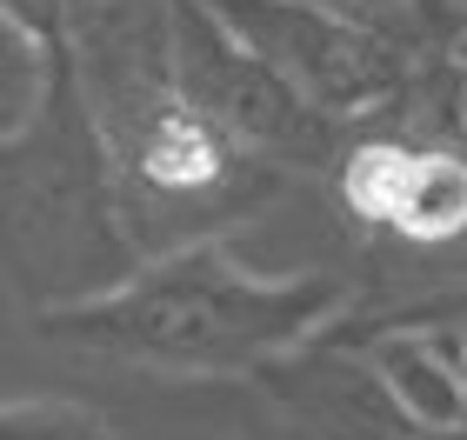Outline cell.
I'll use <instances>...</instances> for the list:
<instances>
[{
	"mask_svg": "<svg viewBox=\"0 0 467 440\" xmlns=\"http://www.w3.org/2000/svg\"><path fill=\"white\" fill-rule=\"evenodd\" d=\"M254 387L287 414L301 440H428L394 414V401L374 387L354 347H294L287 361L254 373Z\"/></svg>",
	"mask_w": 467,
	"mask_h": 440,
	"instance_id": "obj_8",
	"label": "cell"
},
{
	"mask_svg": "<svg viewBox=\"0 0 467 440\" xmlns=\"http://www.w3.org/2000/svg\"><path fill=\"white\" fill-rule=\"evenodd\" d=\"M60 74V54L40 34H27L14 14H0V147L20 140L40 120Z\"/></svg>",
	"mask_w": 467,
	"mask_h": 440,
	"instance_id": "obj_9",
	"label": "cell"
},
{
	"mask_svg": "<svg viewBox=\"0 0 467 440\" xmlns=\"http://www.w3.org/2000/svg\"><path fill=\"white\" fill-rule=\"evenodd\" d=\"M201 7L234 47L254 54L287 94H301L334 128L400 94L394 34H374L321 0H201Z\"/></svg>",
	"mask_w": 467,
	"mask_h": 440,
	"instance_id": "obj_5",
	"label": "cell"
},
{
	"mask_svg": "<svg viewBox=\"0 0 467 440\" xmlns=\"http://www.w3.org/2000/svg\"><path fill=\"white\" fill-rule=\"evenodd\" d=\"M354 353L414 434L461 440V427H467V361H461V313L454 307L374 327V333L354 341Z\"/></svg>",
	"mask_w": 467,
	"mask_h": 440,
	"instance_id": "obj_7",
	"label": "cell"
},
{
	"mask_svg": "<svg viewBox=\"0 0 467 440\" xmlns=\"http://www.w3.org/2000/svg\"><path fill=\"white\" fill-rule=\"evenodd\" d=\"M0 440H114L74 401H0Z\"/></svg>",
	"mask_w": 467,
	"mask_h": 440,
	"instance_id": "obj_10",
	"label": "cell"
},
{
	"mask_svg": "<svg viewBox=\"0 0 467 440\" xmlns=\"http://www.w3.org/2000/svg\"><path fill=\"white\" fill-rule=\"evenodd\" d=\"M341 200L408 247H448L467 227V167L454 147L354 140L341 154Z\"/></svg>",
	"mask_w": 467,
	"mask_h": 440,
	"instance_id": "obj_6",
	"label": "cell"
},
{
	"mask_svg": "<svg viewBox=\"0 0 467 440\" xmlns=\"http://www.w3.org/2000/svg\"><path fill=\"white\" fill-rule=\"evenodd\" d=\"M100 147H108V167H114L120 227H127V240H134L140 261H161V254H174V247L214 240L207 227L241 220L274 187V167L234 154L181 100L147 107L140 120H127V128L108 134Z\"/></svg>",
	"mask_w": 467,
	"mask_h": 440,
	"instance_id": "obj_3",
	"label": "cell"
},
{
	"mask_svg": "<svg viewBox=\"0 0 467 440\" xmlns=\"http://www.w3.org/2000/svg\"><path fill=\"white\" fill-rule=\"evenodd\" d=\"M348 313L341 274H254L221 240L174 247L140 261L108 301L74 313H47L40 333L74 341L94 361L154 367L181 381H221V373H261L294 347L321 341Z\"/></svg>",
	"mask_w": 467,
	"mask_h": 440,
	"instance_id": "obj_1",
	"label": "cell"
},
{
	"mask_svg": "<svg viewBox=\"0 0 467 440\" xmlns=\"http://www.w3.org/2000/svg\"><path fill=\"white\" fill-rule=\"evenodd\" d=\"M167 80H174L181 107H194L234 154L261 160L274 174L327 167L341 154V128L321 120L301 94H287L254 54L234 47L201 0H174V14H167Z\"/></svg>",
	"mask_w": 467,
	"mask_h": 440,
	"instance_id": "obj_4",
	"label": "cell"
},
{
	"mask_svg": "<svg viewBox=\"0 0 467 440\" xmlns=\"http://www.w3.org/2000/svg\"><path fill=\"white\" fill-rule=\"evenodd\" d=\"M134 267L108 147L60 67L40 120L0 147V274L47 321L108 301Z\"/></svg>",
	"mask_w": 467,
	"mask_h": 440,
	"instance_id": "obj_2",
	"label": "cell"
}]
</instances>
